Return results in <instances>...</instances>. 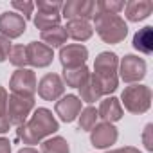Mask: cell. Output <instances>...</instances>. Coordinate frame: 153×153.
<instances>
[{"mask_svg":"<svg viewBox=\"0 0 153 153\" xmlns=\"http://www.w3.org/2000/svg\"><path fill=\"white\" fill-rule=\"evenodd\" d=\"M108 153H140L137 148H133V146H126V148H119V149H112V151H108Z\"/></svg>","mask_w":153,"mask_h":153,"instance_id":"obj_34","label":"cell"},{"mask_svg":"<svg viewBox=\"0 0 153 153\" xmlns=\"http://www.w3.org/2000/svg\"><path fill=\"white\" fill-rule=\"evenodd\" d=\"M38 11L43 13H59V9L63 7V2L59 0H38Z\"/></svg>","mask_w":153,"mask_h":153,"instance_id":"obj_27","label":"cell"},{"mask_svg":"<svg viewBox=\"0 0 153 153\" xmlns=\"http://www.w3.org/2000/svg\"><path fill=\"white\" fill-rule=\"evenodd\" d=\"M65 33H67V36H70L76 42H85L92 36L94 29L87 20H68L67 27H65Z\"/></svg>","mask_w":153,"mask_h":153,"instance_id":"obj_17","label":"cell"},{"mask_svg":"<svg viewBox=\"0 0 153 153\" xmlns=\"http://www.w3.org/2000/svg\"><path fill=\"white\" fill-rule=\"evenodd\" d=\"M42 40L45 42L47 47L54 49V47H61L65 42H67V33H65V27L61 25H56V27H51L47 31H42Z\"/></svg>","mask_w":153,"mask_h":153,"instance_id":"obj_21","label":"cell"},{"mask_svg":"<svg viewBox=\"0 0 153 153\" xmlns=\"http://www.w3.org/2000/svg\"><path fill=\"white\" fill-rule=\"evenodd\" d=\"M119 58L114 52H101L94 61V78L97 79L103 94H112L117 88Z\"/></svg>","mask_w":153,"mask_h":153,"instance_id":"obj_2","label":"cell"},{"mask_svg":"<svg viewBox=\"0 0 153 153\" xmlns=\"http://www.w3.org/2000/svg\"><path fill=\"white\" fill-rule=\"evenodd\" d=\"M117 137H119V131L110 123L96 124L90 130V142H92V146H96L99 149H105V148H110L112 144H115Z\"/></svg>","mask_w":153,"mask_h":153,"instance_id":"obj_12","label":"cell"},{"mask_svg":"<svg viewBox=\"0 0 153 153\" xmlns=\"http://www.w3.org/2000/svg\"><path fill=\"white\" fill-rule=\"evenodd\" d=\"M151 124H148L146 128H144V146H146V149H153V142H151V139H149V133H151Z\"/></svg>","mask_w":153,"mask_h":153,"instance_id":"obj_31","label":"cell"},{"mask_svg":"<svg viewBox=\"0 0 153 153\" xmlns=\"http://www.w3.org/2000/svg\"><path fill=\"white\" fill-rule=\"evenodd\" d=\"M133 47L139 52H144V54H149L153 51V27L151 25H146L144 29H140V31L135 33V36H133Z\"/></svg>","mask_w":153,"mask_h":153,"instance_id":"obj_20","label":"cell"},{"mask_svg":"<svg viewBox=\"0 0 153 153\" xmlns=\"http://www.w3.org/2000/svg\"><path fill=\"white\" fill-rule=\"evenodd\" d=\"M0 153H11V142H9V139L0 137Z\"/></svg>","mask_w":153,"mask_h":153,"instance_id":"obj_32","label":"cell"},{"mask_svg":"<svg viewBox=\"0 0 153 153\" xmlns=\"http://www.w3.org/2000/svg\"><path fill=\"white\" fill-rule=\"evenodd\" d=\"M90 76V70L87 65L81 67H74V68H63V81L67 83V87L72 88H79Z\"/></svg>","mask_w":153,"mask_h":153,"instance_id":"obj_18","label":"cell"},{"mask_svg":"<svg viewBox=\"0 0 153 153\" xmlns=\"http://www.w3.org/2000/svg\"><path fill=\"white\" fill-rule=\"evenodd\" d=\"M42 153H70V148L63 137L56 135L42 142Z\"/></svg>","mask_w":153,"mask_h":153,"instance_id":"obj_23","label":"cell"},{"mask_svg":"<svg viewBox=\"0 0 153 153\" xmlns=\"http://www.w3.org/2000/svg\"><path fill=\"white\" fill-rule=\"evenodd\" d=\"M38 94L45 101H56L65 92V83L58 74H45L36 87Z\"/></svg>","mask_w":153,"mask_h":153,"instance_id":"obj_10","label":"cell"},{"mask_svg":"<svg viewBox=\"0 0 153 153\" xmlns=\"http://www.w3.org/2000/svg\"><path fill=\"white\" fill-rule=\"evenodd\" d=\"M121 99L130 114H144L151 105V90L146 85H130L123 90Z\"/></svg>","mask_w":153,"mask_h":153,"instance_id":"obj_4","label":"cell"},{"mask_svg":"<svg viewBox=\"0 0 153 153\" xmlns=\"http://www.w3.org/2000/svg\"><path fill=\"white\" fill-rule=\"evenodd\" d=\"M58 130H59V124L54 119L52 112L47 108H36L33 117L16 128V137L24 144H38L42 139H45L47 135H52Z\"/></svg>","mask_w":153,"mask_h":153,"instance_id":"obj_1","label":"cell"},{"mask_svg":"<svg viewBox=\"0 0 153 153\" xmlns=\"http://www.w3.org/2000/svg\"><path fill=\"white\" fill-rule=\"evenodd\" d=\"M7 92L4 87H0V117L6 115V110H7Z\"/></svg>","mask_w":153,"mask_h":153,"instance_id":"obj_30","label":"cell"},{"mask_svg":"<svg viewBox=\"0 0 153 153\" xmlns=\"http://www.w3.org/2000/svg\"><path fill=\"white\" fill-rule=\"evenodd\" d=\"M81 115H79V130H83V131H90L94 126H96V123H97V110L94 108V106H87L85 110H81L79 112Z\"/></svg>","mask_w":153,"mask_h":153,"instance_id":"obj_24","label":"cell"},{"mask_svg":"<svg viewBox=\"0 0 153 153\" xmlns=\"http://www.w3.org/2000/svg\"><path fill=\"white\" fill-rule=\"evenodd\" d=\"M88 58V49L81 43H70L67 47H61L59 51V61L63 68H74V67H81L85 65Z\"/></svg>","mask_w":153,"mask_h":153,"instance_id":"obj_11","label":"cell"},{"mask_svg":"<svg viewBox=\"0 0 153 153\" xmlns=\"http://www.w3.org/2000/svg\"><path fill=\"white\" fill-rule=\"evenodd\" d=\"M94 27L105 43H121L128 34V25L119 15L97 13L94 15Z\"/></svg>","mask_w":153,"mask_h":153,"instance_id":"obj_3","label":"cell"},{"mask_svg":"<svg viewBox=\"0 0 153 153\" xmlns=\"http://www.w3.org/2000/svg\"><path fill=\"white\" fill-rule=\"evenodd\" d=\"M119 74L124 83H137L146 76V61L135 54H126L119 63Z\"/></svg>","mask_w":153,"mask_h":153,"instance_id":"obj_7","label":"cell"},{"mask_svg":"<svg viewBox=\"0 0 153 153\" xmlns=\"http://www.w3.org/2000/svg\"><path fill=\"white\" fill-rule=\"evenodd\" d=\"M36 76L31 68H18L9 81V88L13 94L16 96H24V97H34L36 92Z\"/></svg>","mask_w":153,"mask_h":153,"instance_id":"obj_6","label":"cell"},{"mask_svg":"<svg viewBox=\"0 0 153 153\" xmlns=\"http://www.w3.org/2000/svg\"><path fill=\"white\" fill-rule=\"evenodd\" d=\"M25 29H27V24H25L24 16H20L18 13L6 11L0 15V34L6 36L7 40L22 36L25 33Z\"/></svg>","mask_w":153,"mask_h":153,"instance_id":"obj_9","label":"cell"},{"mask_svg":"<svg viewBox=\"0 0 153 153\" xmlns=\"http://www.w3.org/2000/svg\"><path fill=\"white\" fill-rule=\"evenodd\" d=\"M33 108H34V97H24V96L11 94L7 97V110H6L9 124H13L16 128L20 124H24Z\"/></svg>","mask_w":153,"mask_h":153,"instance_id":"obj_5","label":"cell"},{"mask_svg":"<svg viewBox=\"0 0 153 153\" xmlns=\"http://www.w3.org/2000/svg\"><path fill=\"white\" fill-rule=\"evenodd\" d=\"M96 9L99 13L117 15L121 9H124V2H119V0H99V2H96Z\"/></svg>","mask_w":153,"mask_h":153,"instance_id":"obj_26","label":"cell"},{"mask_svg":"<svg viewBox=\"0 0 153 153\" xmlns=\"http://www.w3.org/2000/svg\"><path fill=\"white\" fill-rule=\"evenodd\" d=\"M124 11L130 22H140L151 15L153 2L151 0H130L128 4H124Z\"/></svg>","mask_w":153,"mask_h":153,"instance_id":"obj_15","label":"cell"},{"mask_svg":"<svg viewBox=\"0 0 153 153\" xmlns=\"http://www.w3.org/2000/svg\"><path fill=\"white\" fill-rule=\"evenodd\" d=\"M11 49H13L11 42H9L6 36H2V34H0V63H2V61H6V59L9 58V52H11Z\"/></svg>","mask_w":153,"mask_h":153,"instance_id":"obj_29","label":"cell"},{"mask_svg":"<svg viewBox=\"0 0 153 153\" xmlns=\"http://www.w3.org/2000/svg\"><path fill=\"white\" fill-rule=\"evenodd\" d=\"M18 153H40L38 149H34V148H22Z\"/></svg>","mask_w":153,"mask_h":153,"instance_id":"obj_35","label":"cell"},{"mask_svg":"<svg viewBox=\"0 0 153 153\" xmlns=\"http://www.w3.org/2000/svg\"><path fill=\"white\" fill-rule=\"evenodd\" d=\"M25 51H27V63L33 65V67L43 68V67H49V65L52 63L54 52H52V49L47 47L45 43L31 42V43L25 45Z\"/></svg>","mask_w":153,"mask_h":153,"instance_id":"obj_13","label":"cell"},{"mask_svg":"<svg viewBox=\"0 0 153 153\" xmlns=\"http://www.w3.org/2000/svg\"><path fill=\"white\" fill-rule=\"evenodd\" d=\"M97 117L103 119V123H115L119 119H123V106L121 101L117 97H106L101 101L99 110H97Z\"/></svg>","mask_w":153,"mask_h":153,"instance_id":"obj_16","label":"cell"},{"mask_svg":"<svg viewBox=\"0 0 153 153\" xmlns=\"http://www.w3.org/2000/svg\"><path fill=\"white\" fill-rule=\"evenodd\" d=\"M81 103H83V101H81L78 96L68 94V96L61 97L59 101H56V106H54L56 115H58L63 123H72L76 117L79 115V112H81Z\"/></svg>","mask_w":153,"mask_h":153,"instance_id":"obj_14","label":"cell"},{"mask_svg":"<svg viewBox=\"0 0 153 153\" xmlns=\"http://www.w3.org/2000/svg\"><path fill=\"white\" fill-rule=\"evenodd\" d=\"M63 18L67 20H87L94 18L96 15V2L94 0H68L63 4Z\"/></svg>","mask_w":153,"mask_h":153,"instance_id":"obj_8","label":"cell"},{"mask_svg":"<svg viewBox=\"0 0 153 153\" xmlns=\"http://www.w3.org/2000/svg\"><path fill=\"white\" fill-rule=\"evenodd\" d=\"M11 6H13L15 9H18V11H20V13H18L20 16L24 15V20L33 16V9H34V4H33V2H29V0H25V2H20V0H15V2H11Z\"/></svg>","mask_w":153,"mask_h":153,"instance_id":"obj_28","label":"cell"},{"mask_svg":"<svg viewBox=\"0 0 153 153\" xmlns=\"http://www.w3.org/2000/svg\"><path fill=\"white\" fill-rule=\"evenodd\" d=\"M9 61L18 67V68H25L27 63V51H25V45H15L9 52Z\"/></svg>","mask_w":153,"mask_h":153,"instance_id":"obj_25","label":"cell"},{"mask_svg":"<svg viewBox=\"0 0 153 153\" xmlns=\"http://www.w3.org/2000/svg\"><path fill=\"white\" fill-rule=\"evenodd\" d=\"M59 20H61L59 13H43V11H38V15H34V25L40 31H47L51 27L59 25Z\"/></svg>","mask_w":153,"mask_h":153,"instance_id":"obj_22","label":"cell"},{"mask_svg":"<svg viewBox=\"0 0 153 153\" xmlns=\"http://www.w3.org/2000/svg\"><path fill=\"white\" fill-rule=\"evenodd\" d=\"M79 96H81L79 99L85 101V103H94V101H97L101 96H105L103 90H101V87H99V83H97V79L94 78L92 74L88 76V79L79 87Z\"/></svg>","mask_w":153,"mask_h":153,"instance_id":"obj_19","label":"cell"},{"mask_svg":"<svg viewBox=\"0 0 153 153\" xmlns=\"http://www.w3.org/2000/svg\"><path fill=\"white\" fill-rule=\"evenodd\" d=\"M9 119H7V115H2L0 117V133H6V131H9Z\"/></svg>","mask_w":153,"mask_h":153,"instance_id":"obj_33","label":"cell"}]
</instances>
